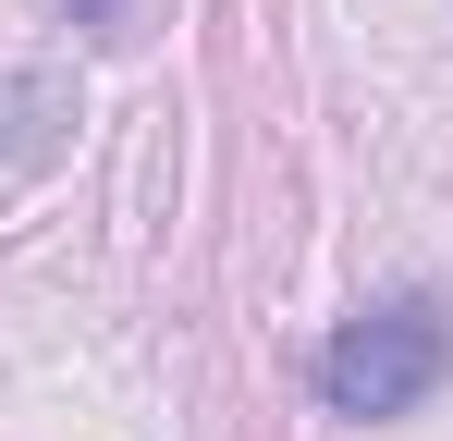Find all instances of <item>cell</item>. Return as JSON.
<instances>
[{"label": "cell", "instance_id": "cell-1", "mask_svg": "<svg viewBox=\"0 0 453 441\" xmlns=\"http://www.w3.org/2000/svg\"><path fill=\"white\" fill-rule=\"evenodd\" d=\"M453 380V306L441 294H380V306H356L331 344H319V405L331 417H417L429 392Z\"/></svg>", "mask_w": 453, "mask_h": 441}, {"label": "cell", "instance_id": "cell-2", "mask_svg": "<svg viewBox=\"0 0 453 441\" xmlns=\"http://www.w3.org/2000/svg\"><path fill=\"white\" fill-rule=\"evenodd\" d=\"M111 12H123V0H74V25H111Z\"/></svg>", "mask_w": 453, "mask_h": 441}]
</instances>
